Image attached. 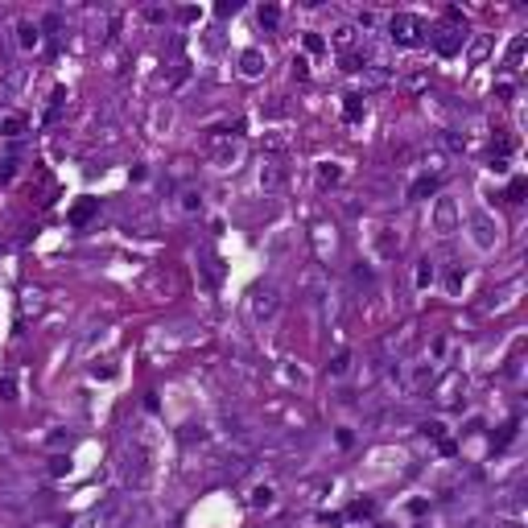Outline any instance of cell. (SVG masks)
I'll list each match as a JSON object with an SVG mask.
<instances>
[{"label": "cell", "mask_w": 528, "mask_h": 528, "mask_svg": "<svg viewBox=\"0 0 528 528\" xmlns=\"http://www.w3.org/2000/svg\"><path fill=\"white\" fill-rule=\"evenodd\" d=\"M120 479H124V487H136V492L149 483V450L140 442H124V450H120Z\"/></svg>", "instance_id": "cell-1"}, {"label": "cell", "mask_w": 528, "mask_h": 528, "mask_svg": "<svg viewBox=\"0 0 528 528\" xmlns=\"http://www.w3.org/2000/svg\"><path fill=\"white\" fill-rule=\"evenodd\" d=\"M425 21L421 17H413V12H397L392 21H388V37L397 41V45H421L425 41Z\"/></svg>", "instance_id": "cell-2"}, {"label": "cell", "mask_w": 528, "mask_h": 528, "mask_svg": "<svg viewBox=\"0 0 528 528\" xmlns=\"http://www.w3.org/2000/svg\"><path fill=\"white\" fill-rule=\"evenodd\" d=\"M248 310H252L256 322H273L277 310H281V289L277 285H256L252 297H248Z\"/></svg>", "instance_id": "cell-3"}, {"label": "cell", "mask_w": 528, "mask_h": 528, "mask_svg": "<svg viewBox=\"0 0 528 528\" xmlns=\"http://www.w3.org/2000/svg\"><path fill=\"white\" fill-rule=\"evenodd\" d=\"M471 240H475L483 252L500 244V223H496V219H492L483 207H475V211H471Z\"/></svg>", "instance_id": "cell-4"}, {"label": "cell", "mask_w": 528, "mask_h": 528, "mask_svg": "<svg viewBox=\"0 0 528 528\" xmlns=\"http://www.w3.org/2000/svg\"><path fill=\"white\" fill-rule=\"evenodd\" d=\"M434 231H442V235H454L458 231V207H454V198H438V207H434Z\"/></svg>", "instance_id": "cell-5"}, {"label": "cell", "mask_w": 528, "mask_h": 528, "mask_svg": "<svg viewBox=\"0 0 528 528\" xmlns=\"http://www.w3.org/2000/svg\"><path fill=\"white\" fill-rule=\"evenodd\" d=\"M463 37H467L463 29H438V33H434V50H438L442 58H450V54L463 50Z\"/></svg>", "instance_id": "cell-6"}, {"label": "cell", "mask_w": 528, "mask_h": 528, "mask_svg": "<svg viewBox=\"0 0 528 528\" xmlns=\"http://www.w3.org/2000/svg\"><path fill=\"white\" fill-rule=\"evenodd\" d=\"M12 33H17V45H21V50H37V45H41V25H37V21H17Z\"/></svg>", "instance_id": "cell-7"}, {"label": "cell", "mask_w": 528, "mask_h": 528, "mask_svg": "<svg viewBox=\"0 0 528 528\" xmlns=\"http://www.w3.org/2000/svg\"><path fill=\"white\" fill-rule=\"evenodd\" d=\"M281 186H285V169H281L277 161H264V165H260V190L273 194V190H281Z\"/></svg>", "instance_id": "cell-8"}, {"label": "cell", "mask_w": 528, "mask_h": 528, "mask_svg": "<svg viewBox=\"0 0 528 528\" xmlns=\"http://www.w3.org/2000/svg\"><path fill=\"white\" fill-rule=\"evenodd\" d=\"M264 66H268V62H264V54H260V50H244V54H240V70H244L248 78L264 74Z\"/></svg>", "instance_id": "cell-9"}, {"label": "cell", "mask_w": 528, "mask_h": 528, "mask_svg": "<svg viewBox=\"0 0 528 528\" xmlns=\"http://www.w3.org/2000/svg\"><path fill=\"white\" fill-rule=\"evenodd\" d=\"M21 87H25V70H21V66H8V74H4V83H0V99L17 95Z\"/></svg>", "instance_id": "cell-10"}, {"label": "cell", "mask_w": 528, "mask_h": 528, "mask_svg": "<svg viewBox=\"0 0 528 528\" xmlns=\"http://www.w3.org/2000/svg\"><path fill=\"white\" fill-rule=\"evenodd\" d=\"M25 128H29V124H25V116H0V136H12V140H17Z\"/></svg>", "instance_id": "cell-11"}, {"label": "cell", "mask_w": 528, "mask_h": 528, "mask_svg": "<svg viewBox=\"0 0 528 528\" xmlns=\"http://www.w3.org/2000/svg\"><path fill=\"white\" fill-rule=\"evenodd\" d=\"M434 190H438V178L425 173V178H417V182L409 186V198H425V194H434Z\"/></svg>", "instance_id": "cell-12"}, {"label": "cell", "mask_w": 528, "mask_h": 528, "mask_svg": "<svg viewBox=\"0 0 528 528\" xmlns=\"http://www.w3.org/2000/svg\"><path fill=\"white\" fill-rule=\"evenodd\" d=\"M347 372H351V355H347V351H339V355L326 363V376H335V380H339V376H347Z\"/></svg>", "instance_id": "cell-13"}, {"label": "cell", "mask_w": 528, "mask_h": 528, "mask_svg": "<svg viewBox=\"0 0 528 528\" xmlns=\"http://www.w3.org/2000/svg\"><path fill=\"white\" fill-rule=\"evenodd\" d=\"M256 17H260V25H264V29H277L281 8H277V4H260V8H256Z\"/></svg>", "instance_id": "cell-14"}, {"label": "cell", "mask_w": 528, "mask_h": 528, "mask_svg": "<svg viewBox=\"0 0 528 528\" xmlns=\"http://www.w3.org/2000/svg\"><path fill=\"white\" fill-rule=\"evenodd\" d=\"M95 211H99V202H95V198H87V202H78V207L70 211V223H87Z\"/></svg>", "instance_id": "cell-15"}, {"label": "cell", "mask_w": 528, "mask_h": 528, "mask_svg": "<svg viewBox=\"0 0 528 528\" xmlns=\"http://www.w3.org/2000/svg\"><path fill=\"white\" fill-rule=\"evenodd\" d=\"M351 41H355V25H339V29H335V45H343V50H347Z\"/></svg>", "instance_id": "cell-16"}, {"label": "cell", "mask_w": 528, "mask_h": 528, "mask_svg": "<svg viewBox=\"0 0 528 528\" xmlns=\"http://www.w3.org/2000/svg\"><path fill=\"white\" fill-rule=\"evenodd\" d=\"M343 116H347V120H359V116H363V99H359V95H347V107H343Z\"/></svg>", "instance_id": "cell-17"}, {"label": "cell", "mask_w": 528, "mask_h": 528, "mask_svg": "<svg viewBox=\"0 0 528 528\" xmlns=\"http://www.w3.org/2000/svg\"><path fill=\"white\" fill-rule=\"evenodd\" d=\"M41 29L58 37V33H62V12H45V21H41Z\"/></svg>", "instance_id": "cell-18"}, {"label": "cell", "mask_w": 528, "mask_h": 528, "mask_svg": "<svg viewBox=\"0 0 528 528\" xmlns=\"http://www.w3.org/2000/svg\"><path fill=\"white\" fill-rule=\"evenodd\" d=\"M430 281H434V264H430V260H421V264H417V289H425Z\"/></svg>", "instance_id": "cell-19"}, {"label": "cell", "mask_w": 528, "mask_h": 528, "mask_svg": "<svg viewBox=\"0 0 528 528\" xmlns=\"http://www.w3.org/2000/svg\"><path fill=\"white\" fill-rule=\"evenodd\" d=\"M273 504V487H256L252 492V508H268Z\"/></svg>", "instance_id": "cell-20"}, {"label": "cell", "mask_w": 528, "mask_h": 528, "mask_svg": "<svg viewBox=\"0 0 528 528\" xmlns=\"http://www.w3.org/2000/svg\"><path fill=\"white\" fill-rule=\"evenodd\" d=\"M487 50H492V41H487V37H475V41H471V58H475V62H479V58H487Z\"/></svg>", "instance_id": "cell-21"}, {"label": "cell", "mask_w": 528, "mask_h": 528, "mask_svg": "<svg viewBox=\"0 0 528 528\" xmlns=\"http://www.w3.org/2000/svg\"><path fill=\"white\" fill-rule=\"evenodd\" d=\"M520 54H525V37H512V45H508V66H516Z\"/></svg>", "instance_id": "cell-22"}, {"label": "cell", "mask_w": 528, "mask_h": 528, "mask_svg": "<svg viewBox=\"0 0 528 528\" xmlns=\"http://www.w3.org/2000/svg\"><path fill=\"white\" fill-rule=\"evenodd\" d=\"M351 281H355V285H372V268H368V264H355V268H351Z\"/></svg>", "instance_id": "cell-23"}, {"label": "cell", "mask_w": 528, "mask_h": 528, "mask_svg": "<svg viewBox=\"0 0 528 528\" xmlns=\"http://www.w3.org/2000/svg\"><path fill=\"white\" fill-rule=\"evenodd\" d=\"M463 281H467V273H463V268H450V273H446V289H450V293H458V285H463Z\"/></svg>", "instance_id": "cell-24"}, {"label": "cell", "mask_w": 528, "mask_h": 528, "mask_svg": "<svg viewBox=\"0 0 528 528\" xmlns=\"http://www.w3.org/2000/svg\"><path fill=\"white\" fill-rule=\"evenodd\" d=\"M66 471H70V458L66 454H54L50 458V475H66Z\"/></svg>", "instance_id": "cell-25"}, {"label": "cell", "mask_w": 528, "mask_h": 528, "mask_svg": "<svg viewBox=\"0 0 528 528\" xmlns=\"http://www.w3.org/2000/svg\"><path fill=\"white\" fill-rule=\"evenodd\" d=\"M442 140H446V149H454V153H463V149H467V140H463L458 132H442Z\"/></svg>", "instance_id": "cell-26"}, {"label": "cell", "mask_w": 528, "mask_h": 528, "mask_svg": "<svg viewBox=\"0 0 528 528\" xmlns=\"http://www.w3.org/2000/svg\"><path fill=\"white\" fill-rule=\"evenodd\" d=\"M306 50H310V54H322V50H326V41H322L318 33H306Z\"/></svg>", "instance_id": "cell-27"}, {"label": "cell", "mask_w": 528, "mask_h": 528, "mask_svg": "<svg viewBox=\"0 0 528 528\" xmlns=\"http://www.w3.org/2000/svg\"><path fill=\"white\" fill-rule=\"evenodd\" d=\"M182 207H186V211H198V207H202V198H198L194 190H186V194H182Z\"/></svg>", "instance_id": "cell-28"}, {"label": "cell", "mask_w": 528, "mask_h": 528, "mask_svg": "<svg viewBox=\"0 0 528 528\" xmlns=\"http://www.w3.org/2000/svg\"><path fill=\"white\" fill-rule=\"evenodd\" d=\"M318 178H322V182H339V165H322Z\"/></svg>", "instance_id": "cell-29"}, {"label": "cell", "mask_w": 528, "mask_h": 528, "mask_svg": "<svg viewBox=\"0 0 528 528\" xmlns=\"http://www.w3.org/2000/svg\"><path fill=\"white\" fill-rule=\"evenodd\" d=\"M29 310H33V314L41 310V293H25V314H29Z\"/></svg>", "instance_id": "cell-30"}, {"label": "cell", "mask_w": 528, "mask_h": 528, "mask_svg": "<svg viewBox=\"0 0 528 528\" xmlns=\"http://www.w3.org/2000/svg\"><path fill=\"white\" fill-rule=\"evenodd\" d=\"M17 173V161H0V182H8Z\"/></svg>", "instance_id": "cell-31"}, {"label": "cell", "mask_w": 528, "mask_h": 528, "mask_svg": "<svg viewBox=\"0 0 528 528\" xmlns=\"http://www.w3.org/2000/svg\"><path fill=\"white\" fill-rule=\"evenodd\" d=\"M520 194H525V182H512V190H508V198H512V202H520Z\"/></svg>", "instance_id": "cell-32"}, {"label": "cell", "mask_w": 528, "mask_h": 528, "mask_svg": "<svg viewBox=\"0 0 528 528\" xmlns=\"http://www.w3.org/2000/svg\"><path fill=\"white\" fill-rule=\"evenodd\" d=\"M0 401H12V380H0Z\"/></svg>", "instance_id": "cell-33"}, {"label": "cell", "mask_w": 528, "mask_h": 528, "mask_svg": "<svg viewBox=\"0 0 528 528\" xmlns=\"http://www.w3.org/2000/svg\"><path fill=\"white\" fill-rule=\"evenodd\" d=\"M12 450V442H8V434H0V454H8Z\"/></svg>", "instance_id": "cell-34"}]
</instances>
